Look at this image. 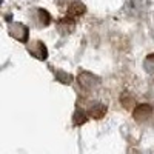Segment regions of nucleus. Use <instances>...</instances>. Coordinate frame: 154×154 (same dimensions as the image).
I'll list each match as a JSON object with an SVG mask.
<instances>
[{
	"label": "nucleus",
	"instance_id": "1",
	"mask_svg": "<svg viewBox=\"0 0 154 154\" xmlns=\"http://www.w3.org/2000/svg\"><path fill=\"white\" fill-rule=\"evenodd\" d=\"M28 32H29L28 26H26V25H23V23H20V22H14V23L9 25V34H11V37L17 38L19 42L26 43L28 42Z\"/></svg>",
	"mask_w": 154,
	"mask_h": 154
},
{
	"label": "nucleus",
	"instance_id": "2",
	"mask_svg": "<svg viewBox=\"0 0 154 154\" xmlns=\"http://www.w3.org/2000/svg\"><path fill=\"white\" fill-rule=\"evenodd\" d=\"M29 16H31V20L35 23V26H40V28L49 25V22H51V16L42 8H34Z\"/></svg>",
	"mask_w": 154,
	"mask_h": 154
},
{
	"label": "nucleus",
	"instance_id": "3",
	"mask_svg": "<svg viewBox=\"0 0 154 154\" xmlns=\"http://www.w3.org/2000/svg\"><path fill=\"white\" fill-rule=\"evenodd\" d=\"M79 83H80V86L83 88V89H93L94 86H97L99 83H100V80H99V77L97 75H94V74H91V72H80V75H79Z\"/></svg>",
	"mask_w": 154,
	"mask_h": 154
},
{
	"label": "nucleus",
	"instance_id": "4",
	"mask_svg": "<svg viewBox=\"0 0 154 154\" xmlns=\"http://www.w3.org/2000/svg\"><path fill=\"white\" fill-rule=\"evenodd\" d=\"M151 114H152V108L151 105L148 103H142V105H137L133 111V117L137 120V122H145L151 117Z\"/></svg>",
	"mask_w": 154,
	"mask_h": 154
},
{
	"label": "nucleus",
	"instance_id": "5",
	"mask_svg": "<svg viewBox=\"0 0 154 154\" xmlns=\"http://www.w3.org/2000/svg\"><path fill=\"white\" fill-rule=\"evenodd\" d=\"M28 51H29L31 56H34L38 60H45L48 57V51H46V48L42 42H34L32 45H29Z\"/></svg>",
	"mask_w": 154,
	"mask_h": 154
},
{
	"label": "nucleus",
	"instance_id": "6",
	"mask_svg": "<svg viewBox=\"0 0 154 154\" xmlns=\"http://www.w3.org/2000/svg\"><path fill=\"white\" fill-rule=\"evenodd\" d=\"M105 112H106V106L105 105H100V103H94V105H91V108L88 109V114L91 116L93 119L103 117Z\"/></svg>",
	"mask_w": 154,
	"mask_h": 154
},
{
	"label": "nucleus",
	"instance_id": "7",
	"mask_svg": "<svg viewBox=\"0 0 154 154\" xmlns=\"http://www.w3.org/2000/svg\"><path fill=\"white\" fill-rule=\"evenodd\" d=\"M85 12V6L80 3V2H75V3H72L71 6H69V9H68V17H71L72 20L74 19H77L79 16H82Z\"/></svg>",
	"mask_w": 154,
	"mask_h": 154
},
{
	"label": "nucleus",
	"instance_id": "8",
	"mask_svg": "<svg viewBox=\"0 0 154 154\" xmlns=\"http://www.w3.org/2000/svg\"><path fill=\"white\" fill-rule=\"evenodd\" d=\"M145 68L148 72H154V54H149L145 59Z\"/></svg>",
	"mask_w": 154,
	"mask_h": 154
},
{
	"label": "nucleus",
	"instance_id": "9",
	"mask_svg": "<svg viewBox=\"0 0 154 154\" xmlns=\"http://www.w3.org/2000/svg\"><path fill=\"white\" fill-rule=\"evenodd\" d=\"M57 79L60 80V82H63V83H69L71 82V75H68L66 72H57Z\"/></svg>",
	"mask_w": 154,
	"mask_h": 154
},
{
	"label": "nucleus",
	"instance_id": "10",
	"mask_svg": "<svg viewBox=\"0 0 154 154\" xmlns=\"http://www.w3.org/2000/svg\"><path fill=\"white\" fill-rule=\"evenodd\" d=\"M122 103H123L126 108H130V106L133 105V99H131V97H128V94H123V97H122Z\"/></svg>",
	"mask_w": 154,
	"mask_h": 154
}]
</instances>
